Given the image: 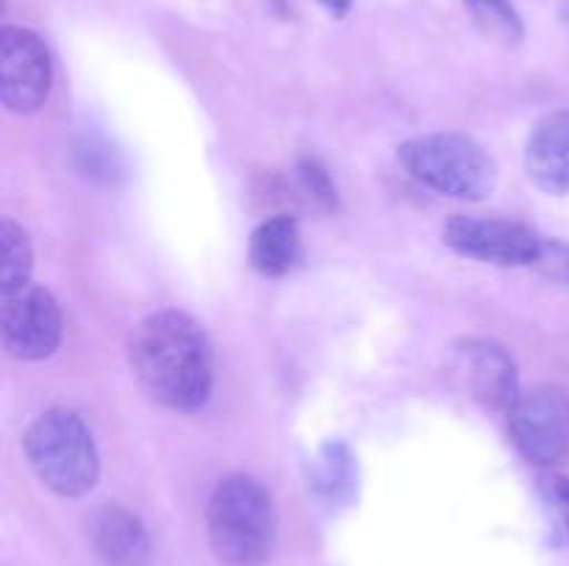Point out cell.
I'll return each instance as SVG.
<instances>
[{"instance_id": "6da1fadb", "label": "cell", "mask_w": 569, "mask_h": 566, "mask_svg": "<svg viewBox=\"0 0 569 566\" xmlns=\"http://www.w3.org/2000/svg\"><path fill=\"white\" fill-rule=\"evenodd\" d=\"M128 358L139 386L170 411H198L214 388V355L203 327L183 311H156L133 327Z\"/></svg>"}, {"instance_id": "7a4b0ae2", "label": "cell", "mask_w": 569, "mask_h": 566, "mask_svg": "<svg viewBox=\"0 0 569 566\" xmlns=\"http://www.w3.org/2000/svg\"><path fill=\"white\" fill-rule=\"evenodd\" d=\"M206 530L222 566H264L276 544L270 494L250 475L222 477L209 497Z\"/></svg>"}, {"instance_id": "3957f363", "label": "cell", "mask_w": 569, "mask_h": 566, "mask_svg": "<svg viewBox=\"0 0 569 566\" xmlns=\"http://www.w3.org/2000/svg\"><path fill=\"white\" fill-rule=\"evenodd\" d=\"M22 449L33 475L61 497L92 492L100 477V455L87 422L70 408H48L28 425Z\"/></svg>"}, {"instance_id": "277c9868", "label": "cell", "mask_w": 569, "mask_h": 566, "mask_svg": "<svg viewBox=\"0 0 569 566\" xmlns=\"http://www.w3.org/2000/svg\"><path fill=\"white\" fill-rule=\"evenodd\" d=\"M403 170L422 186L456 200H487L498 186V164L465 133H422L400 144Z\"/></svg>"}, {"instance_id": "5b68a950", "label": "cell", "mask_w": 569, "mask_h": 566, "mask_svg": "<svg viewBox=\"0 0 569 566\" xmlns=\"http://www.w3.org/2000/svg\"><path fill=\"white\" fill-rule=\"evenodd\" d=\"M442 239L453 253L495 266H537L548 242L522 222L483 216H453Z\"/></svg>"}, {"instance_id": "8992f818", "label": "cell", "mask_w": 569, "mask_h": 566, "mask_svg": "<svg viewBox=\"0 0 569 566\" xmlns=\"http://www.w3.org/2000/svg\"><path fill=\"white\" fill-rule=\"evenodd\" d=\"M53 89V61L42 37L31 28L0 31V100L14 114H33Z\"/></svg>"}, {"instance_id": "52a82bcc", "label": "cell", "mask_w": 569, "mask_h": 566, "mask_svg": "<svg viewBox=\"0 0 569 566\" xmlns=\"http://www.w3.org/2000/svg\"><path fill=\"white\" fill-rule=\"evenodd\" d=\"M61 309L42 286L17 289L3 294L0 305V338L11 358L44 361L61 344Z\"/></svg>"}, {"instance_id": "ba28073f", "label": "cell", "mask_w": 569, "mask_h": 566, "mask_svg": "<svg viewBox=\"0 0 569 566\" xmlns=\"http://www.w3.org/2000/svg\"><path fill=\"white\" fill-rule=\"evenodd\" d=\"M517 449L537 466H556L569 458V394L539 386L522 394L509 414Z\"/></svg>"}, {"instance_id": "9c48e42d", "label": "cell", "mask_w": 569, "mask_h": 566, "mask_svg": "<svg viewBox=\"0 0 569 566\" xmlns=\"http://www.w3.org/2000/svg\"><path fill=\"white\" fill-rule=\"evenodd\" d=\"M456 361L472 397L498 414L509 416L520 403V377L511 355L489 338H465L456 347Z\"/></svg>"}, {"instance_id": "30bf717a", "label": "cell", "mask_w": 569, "mask_h": 566, "mask_svg": "<svg viewBox=\"0 0 569 566\" xmlns=\"http://www.w3.org/2000/svg\"><path fill=\"white\" fill-rule=\"evenodd\" d=\"M92 547L103 566H150L153 547L142 522L122 505H103L92 516Z\"/></svg>"}, {"instance_id": "8fae6325", "label": "cell", "mask_w": 569, "mask_h": 566, "mask_svg": "<svg viewBox=\"0 0 569 566\" xmlns=\"http://www.w3.org/2000/svg\"><path fill=\"white\" fill-rule=\"evenodd\" d=\"M526 170L542 192L569 194V111H556L533 128Z\"/></svg>"}, {"instance_id": "7c38bea8", "label": "cell", "mask_w": 569, "mask_h": 566, "mask_svg": "<svg viewBox=\"0 0 569 566\" xmlns=\"http://www.w3.org/2000/svg\"><path fill=\"white\" fill-rule=\"evenodd\" d=\"M300 253H303V242H300V228L292 216H270L250 236V266L264 277H281L292 272Z\"/></svg>"}, {"instance_id": "4fadbf2b", "label": "cell", "mask_w": 569, "mask_h": 566, "mask_svg": "<svg viewBox=\"0 0 569 566\" xmlns=\"http://www.w3.org/2000/svg\"><path fill=\"white\" fill-rule=\"evenodd\" d=\"M0 247H3V283H0V292L9 294L28 286L33 266L31 242H28V233L9 216L0 222Z\"/></svg>"}, {"instance_id": "5bb4252c", "label": "cell", "mask_w": 569, "mask_h": 566, "mask_svg": "<svg viewBox=\"0 0 569 566\" xmlns=\"http://www.w3.org/2000/svg\"><path fill=\"white\" fill-rule=\"evenodd\" d=\"M465 3L476 26L495 42L517 44L526 33L520 11L515 9L511 0H465Z\"/></svg>"}, {"instance_id": "9a60e30c", "label": "cell", "mask_w": 569, "mask_h": 566, "mask_svg": "<svg viewBox=\"0 0 569 566\" xmlns=\"http://www.w3.org/2000/svg\"><path fill=\"white\" fill-rule=\"evenodd\" d=\"M315 486L326 497L339 499L353 488V464L342 444H328L315 461Z\"/></svg>"}, {"instance_id": "2e32d148", "label": "cell", "mask_w": 569, "mask_h": 566, "mask_svg": "<svg viewBox=\"0 0 569 566\" xmlns=\"http://www.w3.org/2000/svg\"><path fill=\"white\" fill-rule=\"evenodd\" d=\"M539 497H542L545 514H548L550 536L553 544H569V477L559 472H548L539 477Z\"/></svg>"}, {"instance_id": "e0dca14e", "label": "cell", "mask_w": 569, "mask_h": 566, "mask_svg": "<svg viewBox=\"0 0 569 566\" xmlns=\"http://www.w3.org/2000/svg\"><path fill=\"white\" fill-rule=\"evenodd\" d=\"M300 186L309 198H315L317 203L326 205V209H333L337 205V186L331 183V175L317 164L315 159H303L298 166Z\"/></svg>"}, {"instance_id": "ac0fdd59", "label": "cell", "mask_w": 569, "mask_h": 566, "mask_svg": "<svg viewBox=\"0 0 569 566\" xmlns=\"http://www.w3.org/2000/svg\"><path fill=\"white\" fill-rule=\"evenodd\" d=\"M317 3H320L322 9L333 17H345L350 11V0H317Z\"/></svg>"}, {"instance_id": "d6986e66", "label": "cell", "mask_w": 569, "mask_h": 566, "mask_svg": "<svg viewBox=\"0 0 569 566\" xmlns=\"http://www.w3.org/2000/svg\"><path fill=\"white\" fill-rule=\"evenodd\" d=\"M561 22H565V28L569 31V0H565V6H561Z\"/></svg>"}]
</instances>
